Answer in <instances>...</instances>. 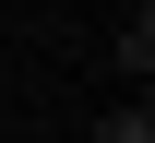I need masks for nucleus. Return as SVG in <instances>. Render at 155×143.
Wrapping results in <instances>:
<instances>
[{
    "instance_id": "nucleus-2",
    "label": "nucleus",
    "mask_w": 155,
    "mask_h": 143,
    "mask_svg": "<svg viewBox=\"0 0 155 143\" xmlns=\"http://www.w3.org/2000/svg\"><path fill=\"white\" fill-rule=\"evenodd\" d=\"M96 143H155V119H143V96H131V107H107V119H96Z\"/></svg>"
},
{
    "instance_id": "nucleus-1",
    "label": "nucleus",
    "mask_w": 155,
    "mask_h": 143,
    "mask_svg": "<svg viewBox=\"0 0 155 143\" xmlns=\"http://www.w3.org/2000/svg\"><path fill=\"white\" fill-rule=\"evenodd\" d=\"M119 72H131V96H143V72H155V12H131V24H119Z\"/></svg>"
}]
</instances>
